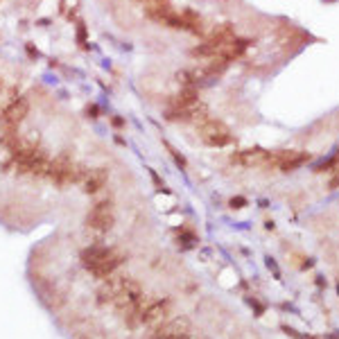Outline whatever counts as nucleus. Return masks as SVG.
I'll return each mask as SVG.
<instances>
[{
  "mask_svg": "<svg viewBox=\"0 0 339 339\" xmlns=\"http://www.w3.org/2000/svg\"><path fill=\"white\" fill-rule=\"evenodd\" d=\"M231 206L233 208H244V206H247V199H244V197H233Z\"/></svg>",
  "mask_w": 339,
  "mask_h": 339,
  "instance_id": "9",
  "label": "nucleus"
},
{
  "mask_svg": "<svg viewBox=\"0 0 339 339\" xmlns=\"http://www.w3.org/2000/svg\"><path fill=\"white\" fill-rule=\"evenodd\" d=\"M27 111H30V102H27L25 98H14L9 102V107L2 111V120L14 127V124H18L23 118H25Z\"/></svg>",
  "mask_w": 339,
  "mask_h": 339,
  "instance_id": "4",
  "label": "nucleus"
},
{
  "mask_svg": "<svg viewBox=\"0 0 339 339\" xmlns=\"http://www.w3.org/2000/svg\"><path fill=\"white\" fill-rule=\"evenodd\" d=\"M301 339H314V337H301Z\"/></svg>",
  "mask_w": 339,
  "mask_h": 339,
  "instance_id": "13",
  "label": "nucleus"
},
{
  "mask_svg": "<svg viewBox=\"0 0 339 339\" xmlns=\"http://www.w3.org/2000/svg\"><path fill=\"white\" fill-rule=\"evenodd\" d=\"M113 220H115V217H113V204L109 199H104L91 208V213H88V217H86V224L93 231L104 233L113 226Z\"/></svg>",
  "mask_w": 339,
  "mask_h": 339,
  "instance_id": "2",
  "label": "nucleus"
},
{
  "mask_svg": "<svg viewBox=\"0 0 339 339\" xmlns=\"http://www.w3.org/2000/svg\"><path fill=\"white\" fill-rule=\"evenodd\" d=\"M339 170V152L335 156H330L328 161H321L319 165H314V172H337Z\"/></svg>",
  "mask_w": 339,
  "mask_h": 339,
  "instance_id": "8",
  "label": "nucleus"
},
{
  "mask_svg": "<svg viewBox=\"0 0 339 339\" xmlns=\"http://www.w3.org/2000/svg\"><path fill=\"white\" fill-rule=\"evenodd\" d=\"M197 100H199V93L195 86H183L181 93L172 100V107L179 109V111H190V107H195Z\"/></svg>",
  "mask_w": 339,
  "mask_h": 339,
  "instance_id": "5",
  "label": "nucleus"
},
{
  "mask_svg": "<svg viewBox=\"0 0 339 339\" xmlns=\"http://www.w3.org/2000/svg\"><path fill=\"white\" fill-rule=\"evenodd\" d=\"M104 183H107V174H104V172H93V174L88 176L86 188H84V190H86L88 195H91V192H98Z\"/></svg>",
  "mask_w": 339,
  "mask_h": 339,
  "instance_id": "7",
  "label": "nucleus"
},
{
  "mask_svg": "<svg viewBox=\"0 0 339 339\" xmlns=\"http://www.w3.org/2000/svg\"><path fill=\"white\" fill-rule=\"evenodd\" d=\"M308 161H310L308 152H301V154H294V152H289V154H282V161L278 163V168H281L282 172H294V170L301 168V165H305Z\"/></svg>",
  "mask_w": 339,
  "mask_h": 339,
  "instance_id": "6",
  "label": "nucleus"
},
{
  "mask_svg": "<svg viewBox=\"0 0 339 339\" xmlns=\"http://www.w3.org/2000/svg\"><path fill=\"white\" fill-rule=\"evenodd\" d=\"M199 134L204 138L206 145H211V147H224L233 140L231 131L226 129V124H222L220 120H206L204 124L199 127Z\"/></svg>",
  "mask_w": 339,
  "mask_h": 339,
  "instance_id": "3",
  "label": "nucleus"
},
{
  "mask_svg": "<svg viewBox=\"0 0 339 339\" xmlns=\"http://www.w3.org/2000/svg\"><path fill=\"white\" fill-rule=\"evenodd\" d=\"M111 124L113 127H124V118H120V115H111Z\"/></svg>",
  "mask_w": 339,
  "mask_h": 339,
  "instance_id": "11",
  "label": "nucleus"
},
{
  "mask_svg": "<svg viewBox=\"0 0 339 339\" xmlns=\"http://www.w3.org/2000/svg\"><path fill=\"white\" fill-rule=\"evenodd\" d=\"M337 292H339V285H337Z\"/></svg>",
  "mask_w": 339,
  "mask_h": 339,
  "instance_id": "14",
  "label": "nucleus"
},
{
  "mask_svg": "<svg viewBox=\"0 0 339 339\" xmlns=\"http://www.w3.org/2000/svg\"><path fill=\"white\" fill-rule=\"evenodd\" d=\"M98 111H100V109H98V107H95V104H93V107H88V109H86V113H88V118H98Z\"/></svg>",
  "mask_w": 339,
  "mask_h": 339,
  "instance_id": "12",
  "label": "nucleus"
},
{
  "mask_svg": "<svg viewBox=\"0 0 339 339\" xmlns=\"http://www.w3.org/2000/svg\"><path fill=\"white\" fill-rule=\"evenodd\" d=\"M330 190H337V188H339V170H337V172H335V176H333V179H330Z\"/></svg>",
  "mask_w": 339,
  "mask_h": 339,
  "instance_id": "10",
  "label": "nucleus"
},
{
  "mask_svg": "<svg viewBox=\"0 0 339 339\" xmlns=\"http://www.w3.org/2000/svg\"><path fill=\"white\" fill-rule=\"evenodd\" d=\"M82 265L95 278H109L122 265V256L102 244H93L82 251Z\"/></svg>",
  "mask_w": 339,
  "mask_h": 339,
  "instance_id": "1",
  "label": "nucleus"
}]
</instances>
